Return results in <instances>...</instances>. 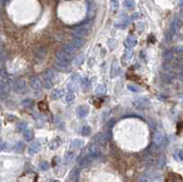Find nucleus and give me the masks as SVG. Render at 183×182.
I'll use <instances>...</instances> for the list:
<instances>
[{"mask_svg": "<svg viewBox=\"0 0 183 182\" xmlns=\"http://www.w3.org/2000/svg\"><path fill=\"white\" fill-rule=\"evenodd\" d=\"M11 84L9 83L8 74L5 69L0 70V93L7 95L10 92Z\"/></svg>", "mask_w": 183, "mask_h": 182, "instance_id": "1", "label": "nucleus"}, {"mask_svg": "<svg viewBox=\"0 0 183 182\" xmlns=\"http://www.w3.org/2000/svg\"><path fill=\"white\" fill-rule=\"evenodd\" d=\"M74 100H75V96L73 95V94H68L66 97H65V102H66L67 103H71V102H74Z\"/></svg>", "mask_w": 183, "mask_h": 182, "instance_id": "40", "label": "nucleus"}, {"mask_svg": "<svg viewBox=\"0 0 183 182\" xmlns=\"http://www.w3.org/2000/svg\"><path fill=\"white\" fill-rule=\"evenodd\" d=\"M81 134H83V136H88L91 134V127L88 125H84L83 126L82 130H81Z\"/></svg>", "mask_w": 183, "mask_h": 182, "instance_id": "32", "label": "nucleus"}, {"mask_svg": "<svg viewBox=\"0 0 183 182\" xmlns=\"http://www.w3.org/2000/svg\"><path fill=\"white\" fill-rule=\"evenodd\" d=\"M25 148V144L23 143V142H17V144L14 146V150L16 151V152H22L23 151V149Z\"/></svg>", "mask_w": 183, "mask_h": 182, "instance_id": "31", "label": "nucleus"}, {"mask_svg": "<svg viewBox=\"0 0 183 182\" xmlns=\"http://www.w3.org/2000/svg\"><path fill=\"white\" fill-rule=\"evenodd\" d=\"M83 146H84V141L82 140V139H79V138L72 140V141L71 142V145H70V147H71V148L75 149L82 148Z\"/></svg>", "mask_w": 183, "mask_h": 182, "instance_id": "19", "label": "nucleus"}, {"mask_svg": "<svg viewBox=\"0 0 183 182\" xmlns=\"http://www.w3.org/2000/svg\"><path fill=\"white\" fill-rule=\"evenodd\" d=\"M24 139L27 142H30L34 138V131L32 129H27L25 132H23Z\"/></svg>", "mask_w": 183, "mask_h": 182, "instance_id": "21", "label": "nucleus"}, {"mask_svg": "<svg viewBox=\"0 0 183 182\" xmlns=\"http://www.w3.org/2000/svg\"><path fill=\"white\" fill-rule=\"evenodd\" d=\"M11 87L12 90L17 93H23L26 90H27V83L26 80L22 79V78H17L12 80L11 82Z\"/></svg>", "mask_w": 183, "mask_h": 182, "instance_id": "4", "label": "nucleus"}, {"mask_svg": "<svg viewBox=\"0 0 183 182\" xmlns=\"http://www.w3.org/2000/svg\"><path fill=\"white\" fill-rule=\"evenodd\" d=\"M74 157H75V154H74L73 152H68V153H66L65 157H64V162H65V164H70V163L73 160Z\"/></svg>", "mask_w": 183, "mask_h": 182, "instance_id": "26", "label": "nucleus"}, {"mask_svg": "<svg viewBox=\"0 0 183 182\" xmlns=\"http://www.w3.org/2000/svg\"><path fill=\"white\" fill-rule=\"evenodd\" d=\"M40 149H41V145L39 143L36 142V143H33L30 146V148L28 149V153H29V155L33 156L35 154H37L38 152H39Z\"/></svg>", "mask_w": 183, "mask_h": 182, "instance_id": "16", "label": "nucleus"}, {"mask_svg": "<svg viewBox=\"0 0 183 182\" xmlns=\"http://www.w3.org/2000/svg\"><path fill=\"white\" fill-rule=\"evenodd\" d=\"M128 89H129L131 92H133V93H138V92L141 91V89H140L139 87H137L136 85H134V84H129V85H128Z\"/></svg>", "mask_w": 183, "mask_h": 182, "instance_id": "39", "label": "nucleus"}, {"mask_svg": "<svg viewBox=\"0 0 183 182\" xmlns=\"http://www.w3.org/2000/svg\"><path fill=\"white\" fill-rule=\"evenodd\" d=\"M67 88H68V90L70 92H77L78 91V86H77V84L75 83H69L68 86H67Z\"/></svg>", "mask_w": 183, "mask_h": 182, "instance_id": "36", "label": "nucleus"}, {"mask_svg": "<svg viewBox=\"0 0 183 182\" xmlns=\"http://www.w3.org/2000/svg\"><path fill=\"white\" fill-rule=\"evenodd\" d=\"M39 166L40 170H42V171H46V170H48V169L50 168V165L48 161H46V160H43V161H41V162L39 163Z\"/></svg>", "mask_w": 183, "mask_h": 182, "instance_id": "29", "label": "nucleus"}, {"mask_svg": "<svg viewBox=\"0 0 183 182\" xmlns=\"http://www.w3.org/2000/svg\"><path fill=\"white\" fill-rule=\"evenodd\" d=\"M54 77H55V73H54L52 71H50V70H49V71L45 73V78L50 79V80H51V81H53V80H54Z\"/></svg>", "mask_w": 183, "mask_h": 182, "instance_id": "38", "label": "nucleus"}, {"mask_svg": "<svg viewBox=\"0 0 183 182\" xmlns=\"http://www.w3.org/2000/svg\"><path fill=\"white\" fill-rule=\"evenodd\" d=\"M21 104H22L24 107H30V106L33 104V102L30 99H24L21 102Z\"/></svg>", "mask_w": 183, "mask_h": 182, "instance_id": "37", "label": "nucleus"}, {"mask_svg": "<svg viewBox=\"0 0 183 182\" xmlns=\"http://www.w3.org/2000/svg\"><path fill=\"white\" fill-rule=\"evenodd\" d=\"M62 50H64L65 52H67V53H69L70 55H71L72 57H73V55L75 54V51H76V49L72 45H65L62 48Z\"/></svg>", "mask_w": 183, "mask_h": 182, "instance_id": "24", "label": "nucleus"}, {"mask_svg": "<svg viewBox=\"0 0 183 182\" xmlns=\"http://www.w3.org/2000/svg\"><path fill=\"white\" fill-rule=\"evenodd\" d=\"M89 112H90V109H89V107H88L87 105L79 106V107L77 108V110H76V114H77L78 117H80V118H84V117H86V116H88Z\"/></svg>", "mask_w": 183, "mask_h": 182, "instance_id": "12", "label": "nucleus"}, {"mask_svg": "<svg viewBox=\"0 0 183 182\" xmlns=\"http://www.w3.org/2000/svg\"><path fill=\"white\" fill-rule=\"evenodd\" d=\"M180 78H181V81H183V70H181V72H180Z\"/></svg>", "mask_w": 183, "mask_h": 182, "instance_id": "43", "label": "nucleus"}, {"mask_svg": "<svg viewBox=\"0 0 183 182\" xmlns=\"http://www.w3.org/2000/svg\"><path fill=\"white\" fill-rule=\"evenodd\" d=\"M71 44L72 46L75 48V49H81L83 46H84L85 44V40L83 39H81V38H74L71 41Z\"/></svg>", "mask_w": 183, "mask_h": 182, "instance_id": "18", "label": "nucleus"}, {"mask_svg": "<svg viewBox=\"0 0 183 182\" xmlns=\"http://www.w3.org/2000/svg\"><path fill=\"white\" fill-rule=\"evenodd\" d=\"M71 80H72L74 83H77V82H79V81H82V78H81V76H80V75H78V74H74V75H72Z\"/></svg>", "mask_w": 183, "mask_h": 182, "instance_id": "41", "label": "nucleus"}, {"mask_svg": "<svg viewBox=\"0 0 183 182\" xmlns=\"http://www.w3.org/2000/svg\"><path fill=\"white\" fill-rule=\"evenodd\" d=\"M90 25L89 24H84L83 26H80L78 28H76L73 31H72V34L73 36H75L76 38H81V39H83L85 37H87L89 35V31H90Z\"/></svg>", "mask_w": 183, "mask_h": 182, "instance_id": "5", "label": "nucleus"}, {"mask_svg": "<svg viewBox=\"0 0 183 182\" xmlns=\"http://www.w3.org/2000/svg\"><path fill=\"white\" fill-rule=\"evenodd\" d=\"M164 138H165V135H164V133L158 130L157 132L155 133L154 134V137H153V142H154V145L156 146H159L163 143L164 141Z\"/></svg>", "mask_w": 183, "mask_h": 182, "instance_id": "10", "label": "nucleus"}, {"mask_svg": "<svg viewBox=\"0 0 183 182\" xmlns=\"http://www.w3.org/2000/svg\"><path fill=\"white\" fill-rule=\"evenodd\" d=\"M111 7H112V9H113L114 11L117 10V7H118L117 0H112V1H111Z\"/></svg>", "mask_w": 183, "mask_h": 182, "instance_id": "42", "label": "nucleus"}, {"mask_svg": "<svg viewBox=\"0 0 183 182\" xmlns=\"http://www.w3.org/2000/svg\"><path fill=\"white\" fill-rule=\"evenodd\" d=\"M1 51H2V47L0 46V53H1Z\"/></svg>", "mask_w": 183, "mask_h": 182, "instance_id": "46", "label": "nucleus"}, {"mask_svg": "<svg viewBox=\"0 0 183 182\" xmlns=\"http://www.w3.org/2000/svg\"><path fill=\"white\" fill-rule=\"evenodd\" d=\"M124 5L126 8L128 9H132L135 7V0H125L124 1Z\"/></svg>", "mask_w": 183, "mask_h": 182, "instance_id": "33", "label": "nucleus"}, {"mask_svg": "<svg viewBox=\"0 0 183 182\" xmlns=\"http://www.w3.org/2000/svg\"><path fill=\"white\" fill-rule=\"evenodd\" d=\"M0 144H1V138H0Z\"/></svg>", "mask_w": 183, "mask_h": 182, "instance_id": "48", "label": "nucleus"}, {"mask_svg": "<svg viewBox=\"0 0 183 182\" xmlns=\"http://www.w3.org/2000/svg\"><path fill=\"white\" fill-rule=\"evenodd\" d=\"M55 57L57 60L58 64H60L61 67L67 66L69 64V62L72 60V56L70 55L69 53L65 52L63 50H59L56 51L55 53Z\"/></svg>", "mask_w": 183, "mask_h": 182, "instance_id": "3", "label": "nucleus"}, {"mask_svg": "<svg viewBox=\"0 0 183 182\" xmlns=\"http://www.w3.org/2000/svg\"><path fill=\"white\" fill-rule=\"evenodd\" d=\"M81 175V169L79 167H74L70 173V179L72 182H79Z\"/></svg>", "mask_w": 183, "mask_h": 182, "instance_id": "11", "label": "nucleus"}, {"mask_svg": "<svg viewBox=\"0 0 183 182\" xmlns=\"http://www.w3.org/2000/svg\"><path fill=\"white\" fill-rule=\"evenodd\" d=\"M157 165H158V167L163 168V167L165 166V165H166V157H165V156H160V157L158 158Z\"/></svg>", "mask_w": 183, "mask_h": 182, "instance_id": "27", "label": "nucleus"}, {"mask_svg": "<svg viewBox=\"0 0 183 182\" xmlns=\"http://www.w3.org/2000/svg\"><path fill=\"white\" fill-rule=\"evenodd\" d=\"M83 61H84V56L83 55H78L73 59L72 63H73L74 66H79L83 63Z\"/></svg>", "mask_w": 183, "mask_h": 182, "instance_id": "23", "label": "nucleus"}, {"mask_svg": "<svg viewBox=\"0 0 183 182\" xmlns=\"http://www.w3.org/2000/svg\"><path fill=\"white\" fill-rule=\"evenodd\" d=\"M50 182H61L60 180H50Z\"/></svg>", "mask_w": 183, "mask_h": 182, "instance_id": "44", "label": "nucleus"}, {"mask_svg": "<svg viewBox=\"0 0 183 182\" xmlns=\"http://www.w3.org/2000/svg\"><path fill=\"white\" fill-rule=\"evenodd\" d=\"M133 104L137 109H145V108L149 107V99H148L146 97L137 98L134 102Z\"/></svg>", "mask_w": 183, "mask_h": 182, "instance_id": "8", "label": "nucleus"}, {"mask_svg": "<svg viewBox=\"0 0 183 182\" xmlns=\"http://www.w3.org/2000/svg\"><path fill=\"white\" fill-rule=\"evenodd\" d=\"M107 92V89H106V86L103 85V84H100L98 85L96 88H95V93L97 94H105Z\"/></svg>", "mask_w": 183, "mask_h": 182, "instance_id": "25", "label": "nucleus"}, {"mask_svg": "<svg viewBox=\"0 0 183 182\" xmlns=\"http://www.w3.org/2000/svg\"><path fill=\"white\" fill-rule=\"evenodd\" d=\"M128 24H129V19L128 18H124V19L121 20V22L118 25H117V27L120 28V29H125L128 26Z\"/></svg>", "mask_w": 183, "mask_h": 182, "instance_id": "30", "label": "nucleus"}, {"mask_svg": "<svg viewBox=\"0 0 183 182\" xmlns=\"http://www.w3.org/2000/svg\"><path fill=\"white\" fill-rule=\"evenodd\" d=\"M0 128H1V120H0Z\"/></svg>", "mask_w": 183, "mask_h": 182, "instance_id": "47", "label": "nucleus"}, {"mask_svg": "<svg viewBox=\"0 0 183 182\" xmlns=\"http://www.w3.org/2000/svg\"><path fill=\"white\" fill-rule=\"evenodd\" d=\"M94 159H95V158L91 154H89L88 156L84 157L83 159L81 160V162H80L81 167H86V166H89L90 165H92Z\"/></svg>", "mask_w": 183, "mask_h": 182, "instance_id": "14", "label": "nucleus"}, {"mask_svg": "<svg viewBox=\"0 0 183 182\" xmlns=\"http://www.w3.org/2000/svg\"><path fill=\"white\" fill-rule=\"evenodd\" d=\"M181 28V21L179 18H174L170 24V29H169L170 34L169 35L173 36V35L177 34L180 31Z\"/></svg>", "mask_w": 183, "mask_h": 182, "instance_id": "7", "label": "nucleus"}, {"mask_svg": "<svg viewBox=\"0 0 183 182\" xmlns=\"http://www.w3.org/2000/svg\"><path fill=\"white\" fill-rule=\"evenodd\" d=\"M30 86L31 88L36 90V91H40L42 88V83L40 82V80L37 77H33L30 79Z\"/></svg>", "mask_w": 183, "mask_h": 182, "instance_id": "17", "label": "nucleus"}, {"mask_svg": "<svg viewBox=\"0 0 183 182\" xmlns=\"http://www.w3.org/2000/svg\"><path fill=\"white\" fill-rule=\"evenodd\" d=\"M136 44H137V39L134 36H129L128 38H126V39L124 42V45L128 49L136 46Z\"/></svg>", "mask_w": 183, "mask_h": 182, "instance_id": "13", "label": "nucleus"}, {"mask_svg": "<svg viewBox=\"0 0 183 182\" xmlns=\"http://www.w3.org/2000/svg\"><path fill=\"white\" fill-rule=\"evenodd\" d=\"M111 137L110 132H103L99 133L94 137V141L98 145H105Z\"/></svg>", "mask_w": 183, "mask_h": 182, "instance_id": "6", "label": "nucleus"}, {"mask_svg": "<svg viewBox=\"0 0 183 182\" xmlns=\"http://www.w3.org/2000/svg\"><path fill=\"white\" fill-rule=\"evenodd\" d=\"M60 145H61V139L59 137H57L50 144V148L54 150V149L58 148L60 147Z\"/></svg>", "mask_w": 183, "mask_h": 182, "instance_id": "28", "label": "nucleus"}, {"mask_svg": "<svg viewBox=\"0 0 183 182\" xmlns=\"http://www.w3.org/2000/svg\"><path fill=\"white\" fill-rule=\"evenodd\" d=\"M27 124L25 122H21L17 125V130L19 132H25L27 130Z\"/></svg>", "mask_w": 183, "mask_h": 182, "instance_id": "34", "label": "nucleus"}, {"mask_svg": "<svg viewBox=\"0 0 183 182\" xmlns=\"http://www.w3.org/2000/svg\"><path fill=\"white\" fill-rule=\"evenodd\" d=\"M63 94H64V91L62 89H55V90H53V92L51 93V97L54 100H58L61 97H62Z\"/></svg>", "mask_w": 183, "mask_h": 182, "instance_id": "20", "label": "nucleus"}, {"mask_svg": "<svg viewBox=\"0 0 183 182\" xmlns=\"http://www.w3.org/2000/svg\"><path fill=\"white\" fill-rule=\"evenodd\" d=\"M43 85L45 88L47 89H50L52 86H53V81H51L50 79H47V78H44V83H43Z\"/></svg>", "mask_w": 183, "mask_h": 182, "instance_id": "35", "label": "nucleus"}, {"mask_svg": "<svg viewBox=\"0 0 183 182\" xmlns=\"http://www.w3.org/2000/svg\"><path fill=\"white\" fill-rule=\"evenodd\" d=\"M181 7H182V6H183V0H182V1H181Z\"/></svg>", "mask_w": 183, "mask_h": 182, "instance_id": "45", "label": "nucleus"}, {"mask_svg": "<svg viewBox=\"0 0 183 182\" xmlns=\"http://www.w3.org/2000/svg\"><path fill=\"white\" fill-rule=\"evenodd\" d=\"M120 72V68H119V63L117 60H115L112 63L111 66V78H116L118 76Z\"/></svg>", "mask_w": 183, "mask_h": 182, "instance_id": "15", "label": "nucleus"}, {"mask_svg": "<svg viewBox=\"0 0 183 182\" xmlns=\"http://www.w3.org/2000/svg\"><path fill=\"white\" fill-rule=\"evenodd\" d=\"M173 157L178 161H183V148L177 149L173 153Z\"/></svg>", "mask_w": 183, "mask_h": 182, "instance_id": "22", "label": "nucleus"}, {"mask_svg": "<svg viewBox=\"0 0 183 182\" xmlns=\"http://www.w3.org/2000/svg\"><path fill=\"white\" fill-rule=\"evenodd\" d=\"M89 152L94 158L99 157L101 156V148L100 147H99V145L96 144V143L91 144L90 147H89Z\"/></svg>", "mask_w": 183, "mask_h": 182, "instance_id": "9", "label": "nucleus"}, {"mask_svg": "<svg viewBox=\"0 0 183 182\" xmlns=\"http://www.w3.org/2000/svg\"><path fill=\"white\" fill-rule=\"evenodd\" d=\"M138 182H162V176L158 171H147L138 178Z\"/></svg>", "mask_w": 183, "mask_h": 182, "instance_id": "2", "label": "nucleus"}]
</instances>
